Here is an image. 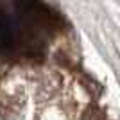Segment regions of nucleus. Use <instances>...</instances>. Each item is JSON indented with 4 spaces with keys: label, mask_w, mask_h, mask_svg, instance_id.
<instances>
[{
    "label": "nucleus",
    "mask_w": 120,
    "mask_h": 120,
    "mask_svg": "<svg viewBox=\"0 0 120 120\" xmlns=\"http://www.w3.org/2000/svg\"><path fill=\"white\" fill-rule=\"evenodd\" d=\"M56 30V16L40 4L0 5V54H40Z\"/></svg>",
    "instance_id": "f257e3e1"
}]
</instances>
